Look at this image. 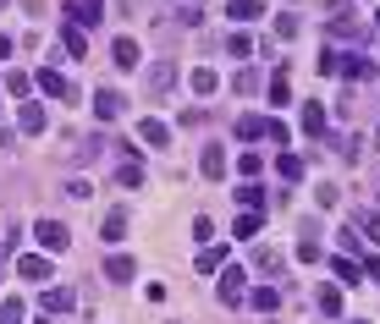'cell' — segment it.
I'll list each match as a JSON object with an SVG mask.
<instances>
[{
	"label": "cell",
	"instance_id": "cell-4",
	"mask_svg": "<svg viewBox=\"0 0 380 324\" xmlns=\"http://www.w3.org/2000/svg\"><path fill=\"white\" fill-rule=\"evenodd\" d=\"M17 275H22V281H33V286H44V281H50V259H44V253H22Z\"/></svg>",
	"mask_w": 380,
	"mask_h": 324
},
{
	"label": "cell",
	"instance_id": "cell-1",
	"mask_svg": "<svg viewBox=\"0 0 380 324\" xmlns=\"http://www.w3.org/2000/svg\"><path fill=\"white\" fill-rule=\"evenodd\" d=\"M320 72H325V77H369L375 66L364 61L359 50H347V55H342V50H325V55H320Z\"/></svg>",
	"mask_w": 380,
	"mask_h": 324
},
{
	"label": "cell",
	"instance_id": "cell-43",
	"mask_svg": "<svg viewBox=\"0 0 380 324\" xmlns=\"http://www.w3.org/2000/svg\"><path fill=\"white\" fill-rule=\"evenodd\" d=\"M320 259V242H297V264H315Z\"/></svg>",
	"mask_w": 380,
	"mask_h": 324
},
{
	"label": "cell",
	"instance_id": "cell-26",
	"mask_svg": "<svg viewBox=\"0 0 380 324\" xmlns=\"http://www.w3.org/2000/svg\"><path fill=\"white\" fill-rule=\"evenodd\" d=\"M253 269L275 275V269H281V253H275V247H253Z\"/></svg>",
	"mask_w": 380,
	"mask_h": 324
},
{
	"label": "cell",
	"instance_id": "cell-9",
	"mask_svg": "<svg viewBox=\"0 0 380 324\" xmlns=\"http://www.w3.org/2000/svg\"><path fill=\"white\" fill-rule=\"evenodd\" d=\"M116 182H122V187H144V165H138V154L116 160Z\"/></svg>",
	"mask_w": 380,
	"mask_h": 324
},
{
	"label": "cell",
	"instance_id": "cell-32",
	"mask_svg": "<svg viewBox=\"0 0 380 324\" xmlns=\"http://www.w3.org/2000/svg\"><path fill=\"white\" fill-rule=\"evenodd\" d=\"M315 198H320V209H337L342 187H337V182H320V187H315Z\"/></svg>",
	"mask_w": 380,
	"mask_h": 324
},
{
	"label": "cell",
	"instance_id": "cell-19",
	"mask_svg": "<svg viewBox=\"0 0 380 324\" xmlns=\"http://www.w3.org/2000/svg\"><path fill=\"white\" fill-rule=\"evenodd\" d=\"M253 308H259V313H275V303H281V291H275V286H253V297H248Z\"/></svg>",
	"mask_w": 380,
	"mask_h": 324
},
{
	"label": "cell",
	"instance_id": "cell-27",
	"mask_svg": "<svg viewBox=\"0 0 380 324\" xmlns=\"http://www.w3.org/2000/svg\"><path fill=\"white\" fill-rule=\"evenodd\" d=\"M259 11H265L259 0H232V6H226V17H237V22H253Z\"/></svg>",
	"mask_w": 380,
	"mask_h": 324
},
{
	"label": "cell",
	"instance_id": "cell-25",
	"mask_svg": "<svg viewBox=\"0 0 380 324\" xmlns=\"http://www.w3.org/2000/svg\"><path fill=\"white\" fill-rule=\"evenodd\" d=\"M275 171H281V182H303V160H297V154H281Z\"/></svg>",
	"mask_w": 380,
	"mask_h": 324
},
{
	"label": "cell",
	"instance_id": "cell-36",
	"mask_svg": "<svg viewBox=\"0 0 380 324\" xmlns=\"http://www.w3.org/2000/svg\"><path fill=\"white\" fill-rule=\"evenodd\" d=\"M226 50H232V55H253V39H248V33H232V39H226Z\"/></svg>",
	"mask_w": 380,
	"mask_h": 324
},
{
	"label": "cell",
	"instance_id": "cell-15",
	"mask_svg": "<svg viewBox=\"0 0 380 324\" xmlns=\"http://www.w3.org/2000/svg\"><path fill=\"white\" fill-rule=\"evenodd\" d=\"M61 44L72 50V55H78V61L88 55V39H83V28H78V22H66V28H61Z\"/></svg>",
	"mask_w": 380,
	"mask_h": 324
},
{
	"label": "cell",
	"instance_id": "cell-23",
	"mask_svg": "<svg viewBox=\"0 0 380 324\" xmlns=\"http://www.w3.org/2000/svg\"><path fill=\"white\" fill-rule=\"evenodd\" d=\"M100 231H105V242H122V237H127V215H122V209H110Z\"/></svg>",
	"mask_w": 380,
	"mask_h": 324
},
{
	"label": "cell",
	"instance_id": "cell-8",
	"mask_svg": "<svg viewBox=\"0 0 380 324\" xmlns=\"http://www.w3.org/2000/svg\"><path fill=\"white\" fill-rule=\"evenodd\" d=\"M138 138H144L149 148H171V126H166V122H154V116H149V122L138 126Z\"/></svg>",
	"mask_w": 380,
	"mask_h": 324
},
{
	"label": "cell",
	"instance_id": "cell-47",
	"mask_svg": "<svg viewBox=\"0 0 380 324\" xmlns=\"http://www.w3.org/2000/svg\"><path fill=\"white\" fill-rule=\"evenodd\" d=\"M375 138H380V126H375Z\"/></svg>",
	"mask_w": 380,
	"mask_h": 324
},
{
	"label": "cell",
	"instance_id": "cell-7",
	"mask_svg": "<svg viewBox=\"0 0 380 324\" xmlns=\"http://www.w3.org/2000/svg\"><path fill=\"white\" fill-rule=\"evenodd\" d=\"M270 126H275V122H265V116H237V138H243V143L270 138Z\"/></svg>",
	"mask_w": 380,
	"mask_h": 324
},
{
	"label": "cell",
	"instance_id": "cell-22",
	"mask_svg": "<svg viewBox=\"0 0 380 324\" xmlns=\"http://www.w3.org/2000/svg\"><path fill=\"white\" fill-rule=\"evenodd\" d=\"M237 203H243V209H253V215H259V209H265V187H259V182L237 187Z\"/></svg>",
	"mask_w": 380,
	"mask_h": 324
},
{
	"label": "cell",
	"instance_id": "cell-12",
	"mask_svg": "<svg viewBox=\"0 0 380 324\" xmlns=\"http://www.w3.org/2000/svg\"><path fill=\"white\" fill-rule=\"evenodd\" d=\"M105 275H110V281H132V275H138V264L127 259V253H110V259H105Z\"/></svg>",
	"mask_w": 380,
	"mask_h": 324
},
{
	"label": "cell",
	"instance_id": "cell-49",
	"mask_svg": "<svg viewBox=\"0 0 380 324\" xmlns=\"http://www.w3.org/2000/svg\"><path fill=\"white\" fill-rule=\"evenodd\" d=\"M0 6H6V0H0Z\"/></svg>",
	"mask_w": 380,
	"mask_h": 324
},
{
	"label": "cell",
	"instance_id": "cell-34",
	"mask_svg": "<svg viewBox=\"0 0 380 324\" xmlns=\"http://www.w3.org/2000/svg\"><path fill=\"white\" fill-rule=\"evenodd\" d=\"M331 269H337V281H342V286H353V281H359V269H353V264L342 259V253H337V259H331Z\"/></svg>",
	"mask_w": 380,
	"mask_h": 324
},
{
	"label": "cell",
	"instance_id": "cell-21",
	"mask_svg": "<svg viewBox=\"0 0 380 324\" xmlns=\"http://www.w3.org/2000/svg\"><path fill=\"white\" fill-rule=\"evenodd\" d=\"M193 94H204V99H210V94H215V88H221V77H215V72H210V66H199V72H193Z\"/></svg>",
	"mask_w": 380,
	"mask_h": 324
},
{
	"label": "cell",
	"instance_id": "cell-42",
	"mask_svg": "<svg viewBox=\"0 0 380 324\" xmlns=\"http://www.w3.org/2000/svg\"><path fill=\"white\" fill-rule=\"evenodd\" d=\"M88 193H94V187H88V182H66V198H72V203H83Z\"/></svg>",
	"mask_w": 380,
	"mask_h": 324
},
{
	"label": "cell",
	"instance_id": "cell-28",
	"mask_svg": "<svg viewBox=\"0 0 380 324\" xmlns=\"http://www.w3.org/2000/svg\"><path fill=\"white\" fill-rule=\"evenodd\" d=\"M6 94L28 99V94H33V77H28V72H11V77H6Z\"/></svg>",
	"mask_w": 380,
	"mask_h": 324
},
{
	"label": "cell",
	"instance_id": "cell-18",
	"mask_svg": "<svg viewBox=\"0 0 380 324\" xmlns=\"http://www.w3.org/2000/svg\"><path fill=\"white\" fill-rule=\"evenodd\" d=\"M199 171H204V176H226V154H221V148H204V154H199Z\"/></svg>",
	"mask_w": 380,
	"mask_h": 324
},
{
	"label": "cell",
	"instance_id": "cell-29",
	"mask_svg": "<svg viewBox=\"0 0 380 324\" xmlns=\"http://www.w3.org/2000/svg\"><path fill=\"white\" fill-rule=\"evenodd\" d=\"M259 215H248V209H243V215H237V237H243V242H253V237H259Z\"/></svg>",
	"mask_w": 380,
	"mask_h": 324
},
{
	"label": "cell",
	"instance_id": "cell-33",
	"mask_svg": "<svg viewBox=\"0 0 380 324\" xmlns=\"http://www.w3.org/2000/svg\"><path fill=\"white\" fill-rule=\"evenodd\" d=\"M320 308H325L331 319H337V313H342V291H337V286H325V291H320Z\"/></svg>",
	"mask_w": 380,
	"mask_h": 324
},
{
	"label": "cell",
	"instance_id": "cell-11",
	"mask_svg": "<svg viewBox=\"0 0 380 324\" xmlns=\"http://www.w3.org/2000/svg\"><path fill=\"white\" fill-rule=\"evenodd\" d=\"M331 154H337V160H359V132H337V138H331Z\"/></svg>",
	"mask_w": 380,
	"mask_h": 324
},
{
	"label": "cell",
	"instance_id": "cell-16",
	"mask_svg": "<svg viewBox=\"0 0 380 324\" xmlns=\"http://www.w3.org/2000/svg\"><path fill=\"white\" fill-rule=\"evenodd\" d=\"M215 269H226V247H221V242L199 253V275H215Z\"/></svg>",
	"mask_w": 380,
	"mask_h": 324
},
{
	"label": "cell",
	"instance_id": "cell-5",
	"mask_svg": "<svg viewBox=\"0 0 380 324\" xmlns=\"http://www.w3.org/2000/svg\"><path fill=\"white\" fill-rule=\"evenodd\" d=\"M33 82H39L44 94H56V99H78V88H72L61 72H50V66H44V72H33Z\"/></svg>",
	"mask_w": 380,
	"mask_h": 324
},
{
	"label": "cell",
	"instance_id": "cell-20",
	"mask_svg": "<svg viewBox=\"0 0 380 324\" xmlns=\"http://www.w3.org/2000/svg\"><path fill=\"white\" fill-rule=\"evenodd\" d=\"M44 308H50V313H66V308H78V297L61 291V286H50V291H44Z\"/></svg>",
	"mask_w": 380,
	"mask_h": 324
},
{
	"label": "cell",
	"instance_id": "cell-41",
	"mask_svg": "<svg viewBox=\"0 0 380 324\" xmlns=\"http://www.w3.org/2000/svg\"><path fill=\"white\" fill-rule=\"evenodd\" d=\"M199 17H204L199 6H182V11H176V22H182V28H199Z\"/></svg>",
	"mask_w": 380,
	"mask_h": 324
},
{
	"label": "cell",
	"instance_id": "cell-45",
	"mask_svg": "<svg viewBox=\"0 0 380 324\" xmlns=\"http://www.w3.org/2000/svg\"><path fill=\"white\" fill-rule=\"evenodd\" d=\"M33 324H56V319H33Z\"/></svg>",
	"mask_w": 380,
	"mask_h": 324
},
{
	"label": "cell",
	"instance_id": "cell-3",
	"mask_svg": "<svg viewBox=\"0 0 380 324\" xmlns=\"http://www.w3.org/2000/svg\"><path fill=\"white\" fill-rule=\"evenodd\" d=\"M248 275H243V269H221V303L226 308H237V303H248Z\"/></svg>",
	"mask_w": 380,
	"mask_h": 324
},
{
	"label": "cell",
	"instance_id": "cell-13",
	"mask_svg": "<svg viewBox=\"0 0 380 324\" xmlns=\"http://www.w3.org/2000/svg\"><path fill=\"white\" fill-rule=\"evenodd\" d=\"M72 17L83 22V28H94V22L105 17V0H78V6H72Z\"/></svg>",
	"mask_w": 380,
	"mask_h": 324
},
{
	"label": "cell",
	"instance_id": "cell-24",
	"mask_svg": "<svg viewBox=\"0 0 380 324\" xmlns=\"http://www.w3.org/2000/svg\"><path fill=\"white\" fill-rule=\"evenodd\" d=\"M331 33H337V39H364V28L353 22V11H342V17L331 22Z\"/></svg>",
	"mask_w": 380,
	"mask_h": 324
},
{
	"label": "cell",
	"instance_id": "cell-6",
	"mask_svg": "<svg viewBox=\"0 0 380 324\" xmlns=\"http://www.w3.org/2000/svg\"><path fill=\"white\" fill-rule=\"evenodd\" d=\"M94 116H100V122H116V116H122V94H116V88H100V94H94Z\"/></svg>",
	"mask_w": 380,
	"mask_h": 324
},
{
	"label": "cell",
	"instance_id": "cell-30",
	"mask_svg": "<svg viewBox=\"0 0 380 324\" xmlns=\"http://www.w3.org/2000/svg\"><path fill=\"white\" fill-rule=\"evenodd\" d=\"M22 132H44V110L39 104H22Z\"/></svg>",
	"mask_w": 380,
	"mask_h": 324
},
{
	"label": "cell",
	"instance_id": "cell-37",
	"mask_svg": "<svg viewBox=\"0 0 380 324\" xmlns=\"http://www.w3.org/2000/svg\"><path fill=\"white\" fill-rule=\"evenodd\" d=\"M232 88H237V94H253V88H259V77H253V66H248V72H237V77H232Z\"/></svg>",
	"mask_w": 380,
	"mask_h": 324
},
{
	"label": "cell",
	"instance_id": "cell-40",
	"mask_svg": "<svg viewBox=\"0 0 380 324\" xmlns=\"http://www.w3.org/2000/svg\"><path fill=\"white\" fill-rule=\"evenodd\" d=\"M237 171H243V176L253 182V176H259V154H237Z\"/></svg>",
	"mask_w": 380,
	"mask_h": 324
},
{
	"label": "cell",
	"instance_id": "cell-2",
	"mask_svg": "<svg viewBox=\"0 0 380 324\" xmlns=\"http://www.w3.org/2000/svg\"><path fill=\"white\" fill-rule=\"evenodd\" d=\"M33 237H39L44 253H66V247H72V231H66L61 220H39V225H33Z\"/></svg>",
	"mask_w": 380,
	"mask_h": 324
},
{
	"label": "cell",
	"instance_id": "cell-44",
	"mask_svg": "<svg viewBox=\"0 0 380 324\" xmlns=\"http://www.w3.org/2000/svg\"><path fill=\"white\" fill-rule=\"evenodd\" d=\"M6 55H11V39H6V33H0V61H6Z\"/></svg>",
	"mask_w": 380,
	"mask_h": 324
},
{
	"label": "cell",
	"instance_id": "cell-39",
	"mask_svg": "<svg viewBox=\"0 0 380 324\" xmlns=\"http://www.w3.org/2000/svg\"><path fill=\"white\" fill-rule=\"evenodd\" d=\"M275 39H297V17H275Z\"/></svg>",
	"mask_w": 380,
	"mask_h": 324
},
{
	"label": "cell",
	"instance_id": "cell-46",
	"mask_svg": "<svg viewBox=\"0 0 380 324\" xmlns=\"http://www.w3.org/2000/svg\"><path fill=\"white\" fill-rule=\"evenodd\" d=\"M375 28H380V11H375Z\"/></svg>",
	"mask_w": 380,
	"mask_h": 324
},
{
	"label": "cell",
	"instance_id": "cell-38",
	"mask_svg": "<svg viewBox=\"0 0 380 324\" xmlns=\"http://www.w3.org/2000/svg\"><path fill=\"white\" fill-rule=\"evenodd\" d=\"M193 237H199V242L210 247V237H215V225H210V215H199V220H193Z\"/></svg>",
	"mask_w": 380,
	"mask_h": 324
},
{
	"label": "cell",
	"instance_id": "cell-48",
	"mask_svg": "<svg viewBox=\"0 0 380 324\" xmlns=\"http://www.w3.org/2000/svg\"><path fill=\"white\" fill-rule=\"evenodd\" d=\"M353 324H364V319H353Z\"/></svg>",
	"mask_w": 380,
	"mask_h": 324
},
{
	"label": "cell",
	"instance_id": "cell-35",
	"mask_svg": "<svg viewBox=\"0 0 380 324\" xmlns=\"http://www.w3.org/2000/svg\"><path fill=\"white\" fill-rule=\"evenodd\" d=\"M0 324H22V303H17V297L0 303Z\"/></svg>",
	"mask_w": 380,
	"mask_h": 324
},
{
	"label": "cell",
	"instance_id": "cell-31",
	"mask_svg": "<svg viewBox=\"0 0 380 324\" xmlns=\"http://www.w3.org/2000/svg\"><path fill=\"white\" fill-rule=\"evenodd\" d=\"M287 99H292V88H287V66H281L275 82H270V104H287Z\"/></svg>",
	"mask_w": 380,
	"mask_h": 324
},
{
	"label": "cell",
	"instance_id": "cell-14",
	"mask_svg": "<svg viewBox=\"0 0 380 324\" xmlns=\"http://www.w3.org/2000/svg\"><path fill=\"white\" fill-rule=\"evenodd\" d=\"M297 122H303L309 138H325V110H320V104H303V116H297Z\"/></svg>",
	"mask_w": 380,
	"mask_h": 324
},
{
	"label": "cell",
	"instance_id": "cell-10",
	"mask_svg": "<svg viewBox=\"0 0 380 324\" xmlns=\"http://www.w3.org/2000/svg\"><path fill=\"white\" fill-rule=\"evenodd\" d=\"M110 61L122 66V72H132V66H138V39H116L110 44Z\"/></svg>",
	"mask_w": 380,
	"mask_h": 324
},
{
	"label": "cell",
	"instance_id": "cell-17",
	"mask_svg": "<svg viewBox=\"0 0 380 324\" xmlns=\"http://www.w3.org/2000/svg\"><path fill=\"white\" fill-rule=\"evenodd\" d=\"M149 88H154V94H171V88H176V66H154V72H149Z\"/></svg>",
	"mask_w": 380,
	"mask_h": 324
}]
</instances>
